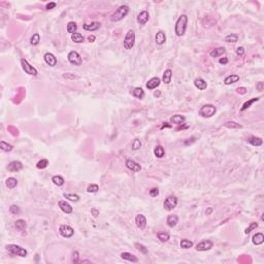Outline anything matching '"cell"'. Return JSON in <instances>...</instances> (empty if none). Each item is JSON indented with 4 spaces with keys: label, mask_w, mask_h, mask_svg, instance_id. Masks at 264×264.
I'll return each instance as SVG.
<instances>
[{
    "label": "cell",
    "mask_w": 264,
    "mask_h": 264,
    "mask_svg": "<svg viewBox=\"0 0 264 264\" xmlns=\"http://www.w3.org/2000/svg\"><path fill=\"white\" fill-rule=\"evenodd\" d=\"M188 24V17L186 15H182L181 17L177 19L176 22V26H174V33L177 36H183L186 33Z\"/></svg>",
    "instance_id": "cell-1"
},
{
    "label": "cell",
    "mask_w": 264,
    "mask_h": 264,
    "mask_svg": "<svg viewBox=\"0 0 264 264\" xmlns=\"http://www.w3.org/2000/svg\"><path fill=\"white\" fill-rule=\"evenodd\" d=\"M128 12H129V6H128V5H121V6H119V9L111 15V20L113 21V22H119V21L123 20L126 17Z\"/></svg>",
    "instance_id": "cell-2"
},
{
    "label": "cell",
    "mask_w": 264,
    "mask_h": 264,
    "mask_svg": "<svg viewBox=\"0 0 264 264\" xmlns=\"http://www.w3.org/2000/svg\"><path fill=\"white\" fill-rule=\"evenodd\" d=\"M6 250L9 251L10 254L20 256V257H26V256L28 255V252L24 248L20 247V245H7Z\"/></svg>",
    "instance_id": "cell-3"
},
{
    "label": "cell",
    "mask_w": 264,
    "mask_h": 264,
    "mask_svg": "<svg viewBox=\"0 0 264 264\" xmlns=\"http://www.w3.org/2000/svg\"><path fill=\"white\" fill-rule=\"evenodd\" d=\"M217 113V108L213 104H205L199 109V115L203 118H211L215 116Z\"/></svg>",
    "instance_id": "cell-4"
},
{
    "label": "cell",
    "mask_w": 264,
    "mask_h": 264,
    "mask_svg": "<svg viewBox=\"0 0 264 264\" xmlns=\"http://www.w3.org/2000/svg\"><path fill=\"white\" fill-rule=\"evenodd\" d=\"M135 43V33L133 30H129L125 35L124 38V43H123V46L126 50H131L133 46H134Z\"/></svg>",
    "instance_id": "cell-5"
},
{
    "label": "cell",
    "mask_w": 264,
    "mask_h": 264,
    "mask_svg": "<svg viewBox=\"0 0 264 264\" xmlns=\"http://www.w3.org/2000/svg\"><path fill=\"white\" fill-rule=\"evenodd\" d=\"M163 205H164V208H165L166 211H172L173 208H176V206L177 205V198L174 195L168 196V197L165 199V201H164Z\"/></svg>",
    "instance_id": "cell-6"
},
{
    "label": "cell",
    "mask_w": 264,
    "mask_h": 264,
    "mask_svg": "<svg viewBox=\"0 0 264 264\" xmlns=\"http://www.w3.org/2000/svg\"><path fill=\"white\" fill-rule=\"evenodd\" d=\"M67 58H68V61L70 62V63H71L72 65H75V66H80V65L83 63V59H82V57H81V55L75 51L69 52Z\"/></svg>",
    "instance_id": "cell-7"
},
{
    "label": "cell",
    "mask_w": 264,
    "mask_h": 264,
    "mask_svg": "<svg viewBox=\"0 0 264 264\" xmlns=\"http://www.w3.org/2000/svg\"><path fill=\"white\" fill-rule=\"evenodd\" d=\"M21 64H22L23 70H24V71H25L27 74H29V75H33V77H36V75L38 74L37 69L34 68V67H33L32 65H30L29 63H28L27 60L22 59V60H21Z\"/></svg>",
    "instance_id": "cell-8"
},
{
    "label": "cell",
    "mask_w": 264,
    "mask_h": 264,
    "mask_svg": "<svg viewBox=\"0 0 264 264\" xmlns=\"http://www.w3.org/2000/svg\"><path fill=\"white\" fill-rule=\"evenodd\" d=\"M59 233L63 237H65V238H69V237H71L72 235L74 234V230L69 225L62 224V225H60L59 227Z\"/></svg>",
    "instance_id": "cell-9"
},
{
    "label": "cell",
    "mask_w": 264,
    "mask_h": 264,
    "mask_svg": "<svg viewBox=\"0 0 264 264\" xmlns=\"http://www.w3.org/2000/svg\"><path fill=\"white\" fill-rule=\"evenodd\" d=\"M213 247H214L213 242H211V240H208V239H205V240L200 242L199 244L196 245V250L199 251V252H204V251L211 250Z\"/></svg>",
    "instance_id": "cell-10"
},
{
    "label": "cell",
    "mask_w": 264,
    "mask_h": 264,
    "mask_svg": "<svg viewBox=\"0 0 264 264\" xmlns=\"http://www.w3.org/2000/svg\"><path fill=\"white\" fill-rule=\"evenodd\" d=\"M126 166L128 169H130V170L133 172H138L142 170V166H140L137 162H135L134 160H131V159H127L126 160Z\"/></svg>",
    "instance_id": "cell-11"
},
{
    "label": "cell",
    "mask_w": 264,
    "mask_h": 264,
    "mask_svg": "<svg viewBox=\"0 0 264 264\" xmlns=\"http://www.w3.org/2000/svg\"><path fill=\"white\" fill-rule=\"evenodd\" d=\"M7 169H9V171H10V172L20 171L23 169V164H22V162H20V161H12L9 165H7Z\"/></svg>",
    "instance_id": "cell-12"
},
{
    "label": "cell",
    "mask_w": 264,
    "mask_h": 264,
    "mask_svg": "<svg viewBox=\"0 0 264 264\" xmlns=\"http://www.w3.org/2000/svg\"><path fill=\"white\" fill-rule=\"evenodd\" d=\"M149 19H150V15H149V12H147V10H142V12H140L139 14H138L137 15V23L139 25H146L148 23Z\"/></svg>",
    "instance_id": "cell-13"
},
{
    "label": "cell",
    "mask_w": 264,
    "mask_h": 264,
    "mask_svg": "<svg viewBox=\"0 0 264 264\" xmlns=\"http://www.w3.org/2000/svg\"><path fill=\"white\" fill-rule=\"evenodd\" d=\"M160 83H161V80L159 77H152L151 80H149L147 84H146V87H147V89H149V90H154V89H156L157 87H159L160 86Z\"/></svg>",
    "instance_id": "cell-14"
},
{
    "label": "cell",
    "mask_w": 264,
    "mask_h": 264,
    "mask_svg": "<svg viewBox=\"0 0 264 264\" xmlns=\"http://www.w3.org/2000/svg\"><path fill=\"white\" fill-rule=\"evenodd\" d=\"M135 223H136V226L139 228L140 230H143L147 227V218H146L143 215H137L135 217Z\"/></svg>",
    "instance_id": "cell-15"
},
{
    "label": "cell",
    "mask_w": 264,
    "mask_h": 264,
    "mask_svg": "<svg viewBox=\"0 0 264 264\" xmlns=\"http://www.w3.org/2000/svg\"><path fill=\"white\" fill-rule=\"evenodd\" d=\"M43 59H44V62H46L49 66L54 67L57 65V58L52 53H46L43 56Z\"/></svg>",
    "instance_id": "cell-16"
},
{
    "label": "cell",
    "mask_w": 264,
    "mask_h": 264,
    "mask_svg": "<svg viewBox=\"0 0 264 264\" xmlns=\"http://www.w3.org/2000/svg\"><path fill=\"white\" fill-rule=\"evenodd\" d=\"M58 205H59V207L61 208V211L65 214H71L72 211H74L72 206L70 205L68 202H66L65 200H60L58 202Z\"/></svg>",
    "instance_id": "cell-17"
},
{
    "label": "cell",
    "mask_w": 264,
    "mask_h": 264,
    "mask_svg": "<svg viewBox=\"0 0 264 264\" xmlns=\"http://www.w3.org/2000/svg\"><path fill=\"white\" fill-rule=\"evenodd\" d=\"M155 41H156L157 44H159V46H162V44L165 43V41H166L165 33H164L163 31H158L155 35Z\"/></svg>",
    "instance_id": "cell-18"
},
{
    "label": "cell",
    "mask_w": 264,
    "mask_h": 264,
    "mask_svg": "<svg viewBox=\"0 0 264 264\" xmlns=\"http://www.w3.org/2000/svg\"><path fill=\"white\" fill-rule=\"evenodd\" d=\"M166 223L170 228H173V227H176L177 225V223H179V217L177 215H169L167 217Z\"/></svg>",
    "instance_id": "cell-19"
},
{
    "label": "cell",
    "mask_w": 264,
    "mask_h": 264,
    "mask_svg": "<svg viewBox=\"0 0 264 264\" xmlns=\"http://www.w3.org/2000/svg\"><path fill=\"white\" fill-rule=\"evenodd\" d=\"M121 258L126 261H130V262H133V263H137L138 262V258L136 257V256L132 255L131 253H128V252H124L122 253L121 255Z\"/></svg>",
    "instance_id": "cell-20"
},
{
    "label": "cell",
    "mask_w": 264,
    "mask_h": 264,
    "mask_svg": "<svg viewBox=\"0 0 264 264\" xmlns=\"http://www.w3.org/2000/svg\"><path fill=\"white\" fill-rule=\"evenodd\" d=\"M194 86L198 89V90L203 91V90H205V89L207 88V83H206L203 78L198 77V78H196V80L194 81Z\"/></svg>",
    "instance_id": "cell-21"
},
{
    "label": "cell",
    "mask_w": 264,
    "mask_h": 264,
    "mask_svg": "<svg viewBox=\"0 0 264 264\" xmlns=\"http://www.w3.org/2000/svg\"><path fill=\"white\" fill-rule=\"evenodd\" d=\"M101 24L99 22H92L91 24H84L83 28L86 31H96L100 28Z\"/></svg>",
    "instance_id": "cell-22"
},
{
    "label": "cell",
    "mask_w": 264,
    "mask_h": 264,
    "mask_svg": "<svg viewBox=\"0 0 264 264\" xmlns=\"http://www.w3.org/2000/svg\"><path fill=\"white\" fill-rule=\"evenodd\" d=\"M252 242H253V244L256 245H262L263 242H264V235H263V233H261V232H258V233H256L254 236H253Z\"/></svg>",
    "instance_id": "cell-23"
},
{
    "label": "cell",
    "mask_w": 264,
    "mask_h": 264,
    "mask_svg": "<svg viewBox=\"0 0 264 264\" xmlns=\"http://www.w3.org/2000/svg\"><path fill=\"white\" fill-rule=\"evenodd\" d=\"M226 53V49L223 48V46H220V48H217L215 50H213V51H211V57H213V58H217V57L221 56V55L225 54Z\"/></svg>",
    "instance_id": "cell-24"
},
{
    "label": "cell",
    "mask_w": 264,
    "mask_h": 264,
    "mask_svg": "<svg viewBox=\"0 0 264 264\" xmlns=\"http://www.w3.org/2000/svg\"><path fill=\"white\" fill-rule=\"evenodd\" d=\"M185 121H186V118L182 115H174L173 117L170 118V122L173 123V124H177V125H181L183 124Z\"/></svg>",
    "instance_id": "cell-25"
},
{
    "label": "cell",
    "mask_w": 264,
    "mask_h": 264,
    "mask_svg": "<svg viewBox=\"0 0 264 264\" xmlns=\"http://www.w3.org/2000/svg\"><path fill=\"white\" fill-rule=\"evenodd\" d=\"M171 78H172L171 69H166L163 74V77H162V81H163L164 84L168 85V84H170V82H171Z\"/></svg>",
    "instance_id": "cell-26"
},
{
    "label": "cell",
    "mask_w": 264,
    "mask_h": 264,
    "mask_svg": "<svg viewBox=\"0 0 264 264\" xmlns=\"http://www.w3.org/2000/svg\"><path fill=\"white\" fill-rule=\"evenodd\" d=\"M238 81H239V75L231 74V75H228V77L224 80V84H225V85H231V84H234L238 82Z\"/></svg>",
    "instance_id": "cell-27"
},
{
    "label": "cell",
    "mask_w": 264,
    "mask_h": 264,
    "mask_svg": "<svg viewBox=\"0 0 264 264\" xmlns=\"http://www.w3.org/2000/svg\"><path fill=\"white\" fill-rule=\"evenodd\" d=\"M247 142L251 143V145L255 146V147H260L263 143V140L261 139L260 137H256V136H251L250 138H248Z\"/></svg>",
    "instance_id": "cell-28"
},
{
    "label": "cell",
    "mask_w": 264,
    "mask_h": 264,
    "mask_svg": "<svg viewBox=\"0 0 264 264\" xmlns=\"http://www.w3.org/2000/svg\"><path fill=\"white\" fill-rule=\"evenodd\" d=\"M5 184H6V187L9 189H15V187L18 186V180L15 177H9V179L5 181Z\"/></svg>",
    "instance_id": "cell-29"
},
{
    "label": "cell",
    "mask_w": 264,
    "mask_h": 264,
    "mask_svg": "<svg viewBox=\"0 0 264 264\" xmlns=\"http://www.w3.org/2000/svg\"><path fill=\"white\" fill-rule=\"evenodd\" d=\"M15 228H17L18 231H24V230L26 229V227H27V224H26L25 220H23V219H19V220H17V222H15Z\"/></svg>",
    "instance_id": "cell-30"
},
{
    "label": "cell",
    "mask_w": 264,
    "mask_h": 264,
    "mask_svg": "<svg viewBox=\"0 0 264 264\" xmlns=\"http://www.w3.org/2000/svg\"><path fill=\"white\" fill-rule=\"evenodd\" d=\"M154 154H155L157 158H163L164 155H165V150L162 146H157L155 150H154Z\"/></svg>",
    "instance_id": "cell-31"
},
{
    "label": "cell",
    "mask_w": 264,
    "mask_h": 264,
    "mask_svg": "<svg viewBox=\"0 0 264 264\" xmlns=\"http://www.w3.org/2000/svg\"><path fill=\"white\" fill-rule=\"evenodd\" d=\"M52 182H53L56 186L60 187V186H63L64 185L65 180H64V177H61V176H54L53 177H52Z\"/></svg>",
    "instance_id": "cell-32"
},
{
    "label": "cell",
    "mask_w": 264,
    "mask_h": 264,
    "mask_svg": "<svg viewBox=\"0 0 264 264\" xmlns=\"http://www.w3.org/2000/svg\"><path fill=\"white\" fill-rule=\"evenodd\" d=\"M132 95L138 99H142L143 97H145V91H143L142 88L137 87L132 91Z\"/></svg>",
    "instance_id": "cell-33"
},
{
    "label": "cell",
    "mask_w": 264,
    "mask_h": 264,
    "mask_svg": "<svg viewBox=\"0 0 264 264\" xmlns=\"http://www.w3.org/2000/svg\"><path fill=\"white\" fill-rule=\"evenodd\" d=\"M257 101H259V98H252V99H250V100H248V101H245V102L244 103V105L242 106V108H240V111H245V109H248L249 108H251V105H252L253 103H255V102H257Z\"/></svg>",
    "instance_id": "cell-34"
},
{
    "label": "cell",
    "mask_w": 264,
    "mask_h": 264,
    "mask_svg": "<svg viewBox=\"0 0 264 264\" xmlns=\"http://www.w3.org/2000/svg\"><path fill=\"white\" fill-rule=\"evenodd\" d=\"M63 196L66 199H68L70 201H74V202H77L80 200V196L77 194H74V193H64Z\"/></svg>",
    "instance_id": "cell-35"
},
{
    "label": "cell",
    "mask_w": 264,
    "mask_h": 264,
    "mask_svg": "<svg viewBox=\"0 0 264 264\" xmlns=\"http://www.w3.org/2000/svg\"><path fill=\"white\" fill-rule=\"evenodd\" d=\"M71 40L75 43H81L84 41V36L83 34H81V33L75 32L71 35Z\"/></svg>",
    "instance_id": "cell-36"
},
{
    "label": "cell",
    "mask_w": 264,
    "mask_h": 264,
    "mask_svg": "<svg viewBox=\"0 0 264 264\" xmlns=\"http://www.w3.org/2000/svg\"><path fill=\"white\" fill-rule=\"evenodd\" d=\"M77 25L75 24L74 22H69L68 24H67V32L70 33L71 35L77 32Z\"/></svg>",
    "instance_id": "cell-37"
},
{
    "label": "cell",
    "mask_w": 264,
    "mask_h": 264,
    "mask_svg": "<svg viewBox=\"0 0 264 264\" xmlns=\"http://www.w3.org/2000/svg\"><path fill=\"white\" fill-rule=\"evenodd\" d=\"M158 238L160 239V242H168L169 238H170V235H169V233H167V232H165V231L159 232V233H158Z\"/></svg>",
    "instance_id": "cell-38"
},
{
    "label": "cell",
    "mask_w": 264,
    "mask_h": 264,
    "mask_svg": "<svg viewBox=\"0 0 264 264\" xmlns=\"http://www.w3.org/2000/svg\"><path fill=\"white\" fill-rule=\"evenodd\" d=\"M0 148H1V150L4 151V152H12V149H14V147H12V145H9V143L3 142V140H2V142H0Z\"/></svg>",
    "instance_id": "cell-39"
},
{
    "label": "cell",
    "mask_w": 264,
    "mask_h": 264,
    "mask_svg": "<svg viewBox=\"0 0 264 264\" xmlns=\"http://www.w3.org/2000/svg\"><path fill=\"white\" fill-rule=\"evenodd\" d=\"M180 245H181L182 249H190V248L193 245V242H191V240H189V239L185 238V239H182V242H181V244H180Z\"/></svg>",
    "instance_id": "cell-40"
},
{
    "label": "cell",
    "mask_w": 264,
    "mask_h": 264,
    "mask_svg": "<svg viewBox=\"0 0 264 264\" xmlns=\"http://www.w3.org/2000/svg\"><path fill=\"white\" fill-rule=\"evenodd\" d=\"M39 41H40V35H39L38 33H34L30 39V43L32 44V46H37Z\"/></svg>",
    "instance_id": "cell-41"
},
{
    "label": "cell",
    "mask_w": 264,
    "mask_h": 264,
    "mask_svg": "<svg viewBox=\"0 0 264 264\" xmlns=\"http://www.w3.org/2000/svg\"><path fill=\"white\" fill-rule=\"evenodd\" d=\"M49 165V161L46 160V159H41L40 161L37 162V164H36V167H37L38 169H44L46 168Z\"/></svg>",
    "instance_id": "cell-42"
},
{
    "label": "cell",
    "mask_w": 264,
    "mask_h": 264,
    "mask_svg": "<svg viewBox=\"0 0 264 264\" xmlns=\"http://www.w3.org/2000/svg\"><path fill=\"white\" fill-rule=\"evenodd\" d=\"M224 126H225V127H228V128H235V129H238V128H242V125H239V124H238V123L233 122V121H228V122H226L225 124H224Z\"/></svg>",
    "instance_id": "cell-43"
},
{
    "label": "cell",
    "mask_w": 264,
    "mask_h": 264,
    "mask_svg": "<svg viewBox=\"0 0 264 264\" xmlns=\"http://www.w3.org/2000/svg\"><path fill=\"white\" fill-rule=\"evenodd\" d=\"M238 40V36L236 34H229L225 37L226 43H236Z\"/></svg>",
    "instance_id": "cell-44"
},
{
    "label": "cell",
    "mask_w": 264,
    "mask_h": 264,
    "mask_svg": "<svg viewBox=\"0 0 264 264\" xmlns=\"http://www.w3.org/2000/svg\"><path fill=\"white\" fill-rule=\"evenodd\" d=\"M131 148H132V150H134V151H136V150H139L140 148H142V142H140L139 139H134L133 140V142H132V145H131Z\"/></svg>",
    "instance_id": "cell-45"
},
{
    "label": "cell",
    "mask_w": 264,
    "mask_h": 264,
    "mask_svg": "<svg viewBox=\"0 0 264 264\" xmlns=\"http://www.w3.org/2000/svg\"><path fill=\"white\" fill-rule=\"evenodd\" d=\"M98 190H99V186L96 184H91L90 186H88L87 188V192L89 193H96L98 192Z\"/></svg>",
    "instance_id": "cell-46"
},
{
    "label": "cell",
    "mask_w": 264,
    "mask_h": 264,
    "mask_svg": "<svg viewBox=\"0 0 264 264\" xmlns=\"http://www.w3.org/2000/svg\"><path fill=\"white\" fill-rule=\"evenodd\" d=\"M258 227V224L256 223V222H253V223H251L250 224V226L248 227V228H245V234H249L251 231H252V230H254V229H256Z\"/></svg>",
    "instance_id": "cell-47"
},
{
    "label": "cell",
    "mask_w": 264,
    "mask_h": 264,
    "mask_svg": "<svg viewBox=\"0 0 264 264\" xmlns=\"http://www.w3.org/2000/svg\"><path fill=\"white\" fill-rule=\"evenodd\" d=\"M135 247H136V249L139 251V252H142V254H148V249L143 245L136 242V244H135Z\"/></svg>",
    "instance_id": "cell-48"
},
{
    "label": "cell",
    "mask_w": 264,
    "mask_h": 264,
    "mask_svg": "<svg viewBox=\"0 0 264 264\" xmlns=\"http://www.w3.org/2000/svg\"><path fill=\"white\" fill-rule=\"evenodd\" d=\"M9 211H10V213H12V214H14V215H19L21 211H20V207H19V206L14 204V205H12V206H10V207H9Z\"/></svg>",
    "instance_id": "cell-49"
},
{
    "label": "cell",
    "mask_w": 264,
    "mask_h": 264,
    "mask_svg": "<svg viewBox=\"0 0 264 264\" xmlns=\"http://www.w3.org/2000/svg\"><path fill=\"white\" fill-rule=\"evenodd\" d=\"M159 195V189L158 188H153L150 190V196L151 197H157Z\"/></svg>",
    "instance_id": "cell-50"
},
{
    "label": "cell",
    "mask_w": 264,
    "mask_h": 264,
    "mask_svg": "<svg viewBox=\"0 0 264 264\" xmlns=\"http://www.w3.org/2000/svg\"><path fill=\"white\" fill-rule=\"evenodd\" d=\"M72 256H74V257H72V262H74V263H78V262H80V260H78V257H80V256H78V252H77V251L74 252Z\"/></svg>",
    "instance_id": "cell-51"
},
{
    "label": "cell",
    "mask_w": 264,
    "mask_h": 264,
    "mask_svg": "<svg viewBox=\"0 0 264 264\" xmlns=\"http://www.w3.org/2000/svg\"><path fill=\"white\" fill-rule=\"evenodd\" d=\"M245 54V49L242 46H239V48L236 49V55L237 56H242Z\"/></svg>",
    "instance_id": "cell-52"
},
{
    "label": "cell",
    "mask_w": 264,
    "mask_h": 264,
    "mask_svg": "<svg viewBox=\"0 0 264 264\" xmlns=\"http://www.w3.org/2000/svg\"><path fill=\"white\" fill-rule=\"evenodd\" d=\"M55 6H56V2H51V3H48V4H46V9H54Z\"/></svg>",
    "instance_id": "cell-53"
},
{
    "label": "cell",
    "mask_w": 264,
    "mask_h": 264,
    "mask_svg": "<svg viewBox=\"0 0 264 264\" xmlns=\"http://www.w3.org/2000/svg\"><path fill=\"white\" fill-rule=\"evenodd\" d=\"M237 93L239 94H245V91H247V89H245V87H242V88H237Z\"/></svg>",
    "instance_id": "cell-54"
},
{
    "label": "cell",
    "mask_w": 264,
    "mask_h": 264,
    "mask_svg": "<svg viewBox=\"0 0 264 264\" xmlns=\"http://www.w3.org/2000/svg\"><path fill=\"white\" fill-rule=\"evenodd\" d=\"M219 63L222 64V65H226L227 63H228V59L227 58H222L219 60Z\"/></svg>",
    "instance_id": "cell-55"
},
{
    "label": "cell",
    "mask_w": 264,
    "mask_h": 264,
    "mask_svg": "<svg viewBox=\"0 0 264 264\" xmlns=\"http://www.w3.org/2000/svg\"><path fill=\"white\" fill-rule=\"evenodd\" d=\"M91 213H92V215L95 217H98V215H99V211H97L96 210V208H92V210H91Z\"/></svg>",
    "instance_id": "cell-56"
},
{
    "label": "cell",
    "mask_w": 264,
    "mask_h": 264,
    "mask_svg": "<svg viewBox=\"0 0 264 264\" xmlns=\"http://www.w3.org/2000/svg\"><path fill=\"white\" fill-rule=\"evenodd\" d=\"M95 39H96V37L94 35H89V37H88V40L90 41V43H93Z\"/></svg>",
    "instance_id": "cell-57"
},
{
    "label": "cell",
    "mask_w": 264,
    "mask_h": 264,
    "mask_svg": "<svg viewBox=\"0 0 264 264\" xmlns=\"http://www.w3.org/2000/svg\"><path fill=\"white\" fill-rule=\"evenodd\" d=\"M257 89H258V90H259V91H262V89H263V83H262V82H260V83L257 85Z\"/></svg>",
    "instance_id": "cell-58"
}]
</instances>
